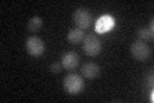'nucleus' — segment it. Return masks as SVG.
I'll list each match as a JSON object with an SVG mask.
<instances>
[{"label":"nucleus","mask_w":154,"mask_h":103,"mask_svg":"<svg viewBox=\"0 0 154 103\" xmlns=\"http://www.w3.org/2000/svg\"><path fill=\"white\" fill-rule=\"evenodd\" d=\"M85 82L84 79L77 73H69L67 75L63 80V88L66 93H68L71 95H77L84 90Z\"/></svg>","instance_id":"obj_1"},{"label":"nucleus","mask_w":154,"mask_h":103,"mask_svg":"<svg viewBox=\"0 0 154 103\" xmlns=\"http://www.w3.org/2000/svg\"><path fill=\"white\" fill-rule=\"evenodd\" d=\"M82 48L84 52L90 57H96L102 52V41L98 39V36L94 34H89L85 35L82 40Z\"/></svg>","instance_id":"obj_2"},{"label":"nucleus","mask_w":154,"mask_h":103,"mask_svg":"<svg viewBox=\"0 0 154 103\" xmlns=\"http://www.w3.org/2000/svg\"><path fill=\"white\" fill-rule=\"evenodd\" d=\"M130 52H131L132 57L137 61H145L152 54V50H150V48H149V45L141 40H135L131 44Z\"/></svg>","instance_id":"obj_3"},{"label":"nucleus","mask_w":154,"mask_h":103,"mask_svg":"<svg viewBox=\"0 0 154 103\" xmlns=\"http://www.w3.org/2000/svg\"><path fill=\"white\" fill-rule=\"evenodd\" d=\"M45 50V44L41 37L36 35L27 37L26 40V52L31 57H40Z\"/></svg>","instance_id":"obj_4"},{"label":"nucleus","mask_w":154,"mask_h":103,"mask_svg":"<svg viewBox=\"0 0 154 103\" xmlns=\"http://www.w3.org/2000/svg\"><path fill=\"white\" fill-rule=\"evenodd\" d=\"M93 21V16L89 9L86 8H77L73 13V22L81 30H86Z\"/></svg>","instance_id":"obj_5"},{"label":"nucleus","mask_w":154,"mask_h":103,"mask_svg":"<svg viewBox=\"0 0 154 103\" xmlns=\"http://www.w3.org/2000/svg\"><path fill=\"white\" fill-rule=\"evenodd\" d=\"M116 24V21L112 16H108V14H105V16H102L98 21H96V24H95V31L98 34H105L110 31L112 28L114 27Z\"/></svg>","instance_id":"obj_6"},{"label":"nucleus","mask_w":154,"mask_h":103,"mask_svg":"<svg viewBox=\"0 0 154 103\" xmlns=\"http://www.w3.org/2000/svg\"><path fill=\"white\" fill-rule=\"evenodd\" d=\"M60 63L66 70L72 71V70H75V68H77V66L80 65V57L76 52H67L62 56Z\"/></svg>","instance_id":"obj_7"},{"label":"nucleus","mask_w":154,"mask_h":103,"mask_svg":"<svg viewBox=\"0 0 154 103\" xmlns=\"http://www.w3.org/2000/svg\"><path fill=\"white\" fill-rule=\"evenodd\" d=\"M81 72H82V76H85L86 79H96L100 75V67L96 65V63H85V65L81 67Z\"/></svg>","instance_id":"obj_8"},{"label":"nucleus","mask_w":154,"mask_h":103,"mask_svg":"<svg viewBox=\"0 0 154 103\" xmlns=\"http://www.w3.org/2000/svg\"><path fill=\"white\" fill-rule=\"evenodd\" d=\"M136 35L139 37V40L146 41V40H153L154 39V19L150 21V24L145 27H141L136 31Z\"/></svg>","instance_id":"obj_9"},{"label":"nucleus","mask_w":154,"mask_h":103,"mask_svg":"<svg viewBox=\"0 0 154 103\" xmlns=\"http://www.w3.org/2000/svg\"><path fill=\"white\" fill-rule=\"evenodd\" d=\"M84 37H85L84 30L76 27V28H72V30H69L68 35H67V40H68L71 44H79V43H81L84 40Z\"/></svg>","instance_id":"obj_10"},{"label":"nucleus","mask_w":154,"mask_h":103,"mask_svg":"<svg viewBox=\"0 0 154 103\" xmlns=\"http://www.w3.org/2000/svg\"><path fill=\"white\" fill-rule=\"evenodd\" d=\"M27 31L35 34L37 31H40V28L42 27V19L40 17H32L27 23Z\"/></svg>","instance_id":"obj_11"},{"label":"nucleus","mask_w":154,"mask_h":103,"mask_svg":"<svg viewBox=\"0 0 154 103\" xmlns=\"http://www.w3.org/2000/svg\"><path fill=\"white\" fill-rule=\"evenodd\" d=\"M62 68H63V66H62L60 62H53L50 65V72L57 75V73H59L62 71Z\"/></svg>","instance_id":"obj_12"},{"label":"nucleus","mask_w":154,"mask_h":103,"mask_svg":"<svg viewBox=\"0 0 154 103\" xmlns=\"http://www.w3.org/2000/svg\"><path fill=\"white\" fill-rule=\"evenodd\" d=\"M149 99H150V102H152V103L154 102V92H153V90L150 92V98H149Z\"/></svg>","instance_id":"obj_13"}]
</instances>
